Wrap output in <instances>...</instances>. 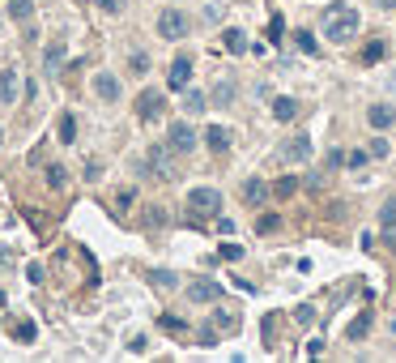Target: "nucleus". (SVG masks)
Listing matches in <instances>:
<instances>
[{"label": "nucleus", "instance_id": "obj_19", "mask_svg": "<svg viewBox=\"0 0 396 363\" xmlns=\"http://www.w3.org/2000/svg\"><path fill=\"white\" fill-rule=\"evenodd\" d=\"M60 65H64V43H51L47 56H43V69L47 73H60Z\"/></svg>", "mask_w": 396, "mask_h": 363}, {"label": "nucleus", "instance_id": "obj_32", "mask_svg": "<svg viewBox=\"0 0 396 363\" xmlns=\"http://www.w3.org/2000/svg\"><path fill=\"white\" fill-rule=\"evenodd\" d=\"M379 223H383V231H388V227H396V201H388L383 210H379Z\"/></svg>", "mask_w": 396, "mask_h": 363}, {"label": "nucleus", "instance_id": "obj_29", "mask_svg": "<svg viewBox=\"0 0 396 363\" xmlns=\"http://www.w3.org/2000/svg\"><path fill=\"white\" fill-rule=\"evenodd\" d=\"M128 69L141 77V73H149V56H145V51H132V56H128Z\"/></svg>", "mask_w": 396, "mask_h": 363}, {"label": "nucleus", "instance_id": "obj_17", "mask_svg": "<svg viewBox=\"0 0 396 363\" xmlns=\"http://www.w3.org/2000/svg\"><path fill=\"white\" fill-rule=\"evenodd\" d=\"M9 18H13L18 26H30V18H34V0H9Z\"/></svg>", "mask_w": 396, "mask_h": 363}, {"label": "nucleus", "instance_id": "obj_13", "mask_svg": "<svg viewBox=\"0 0 396 363\" xmlns=\"http://www.w3.org/2000/svg\"><path fill=\"white\" fill-rule=\"evenodd\" d=\"M367 120H371V128H392V120H396V112L388 107V103H371V107H367Z\"/></svg>", "mask_w": 396, "mask_h": 363}, {"label": "nucleus", "instance_id": "obj_26", "mask_svg": "<svg viewBox=\"0 0 396 363\" xmlns=\"http://www.w3.org/2000/svg\"><path fill=\"white\" fill-rule=\"evenodd\" d=\"M213 325L231 334V329H239V317H235V312H221V308H217V312H213Z\"/></svg>", "mask_w": 396, "mask_h": 363}, {"label": "nucleus", "instance_id": "obj_1", "mask_svg": "<svg viewBox=\"0 0 396 363\" xmlns=\"http://www.w3.org/2000/svg\"><path fill=\"white\" fill-rule=\"evenodd\" d=\"M362 30V18L354 5H346V0H336V5L324 9V39L328 43H350L354 34Z\"/></svg>", "mask_w": 396, "mask_h": 363}, {"label": "nucleus", "instance_id": "obj_36", "mask_svg": "<svg viewBox=\"0 0 396 363\" xmlns=\"http://www.w3.org/2000/svg\"><path fill=\"white\" fill-rule=\"evenodd\" d=\"M277 227H281V218H277V214H264V218L256 223V231H264V235H268V231H277Z\"/></svg>", "mask_w": 396, "mask_h": 363}, {"label": "nucleus", "instance_id": "obj_37", "mask_svg": "<svg viewBox=\"0 0 396 363\" xmlns=\"http://www.w3.org/2000/svg\"><path fill=\"white\" fill-rule=\"evenodd\" d=\"M371 159H388V141H383V137L371 141Z\"/></svg>", "mask_w": 396, "mask_h": 363}, {"label": "nucleus", "instance_id": "obj_15", "mask_svg": "<svg viewBox=\"0 0 396 363\" xmlns=\"http://www.w3.org/2000/svg\"><path fill=\"white\" fill-rule=\"evenodd\" d=\"M221 47L231 51V56H243V51H247V34L243 30H221Z\"/></svg>", "mask_w": 396, "mask_h": 363}, {"label": "nucleus", "instance_id": "obj_23", "mask_svg": "<svg viewBox=\"0 0 396 363\" xmlns=\"http://www.w3.org/2000/svg\"><path fill=\"white\" fill-rule=\"evenodd\" d=\"M34 338H39L34 321H18V325H13V342H34Z\"/></svg>", "mask_w": 396, "mask_h": 363}, {"label": "nucleus", "instance_id": "obj_5", "mask_svg": "<svg viewBox=\"0 0 396 363\" xmlns=\"http://www.w3.org/2000/svg\"><path fill=\"white\" fill-rule=\"evenodd\" d=\"M171 145H149V154H145V163H149V171L158 176V180H175L179 171H175V159H171Z\"/></svg>", "mask_w": 396, "mask_h": 363}, {"label": "nucleus", "instance_id": "obj_22", "mask_svg": "<svg viewBox=\"0 0 396 363\" xmlns=\"http://www.w3.org/2000/svg\"><path fill=\"white\" fill-rule=\"evenodd\" d=\"M60 141H64V145L77 141V116H60Z\"/></svg>", "mask_w": 396, "mask_h": 363}, {"label": "nucleus", "instance_id": "obj_33", "mask_svg": "<svg viewBox=\"0 0 396 363\" xmlns=\"http://www.w3.org/2000/svg\"><path fill=\"white\" fill-rule=\"evenodd\" d=\"M217 256H221V261H239L243 248H239V244H221V248H217Z\"/></svg>", "mask_w": 396, "mask_h": 363}, {"label": "nucleus", "instance_id": "obj_30", "mask_svg": "<svg viewBox=\"0 0 396 363\" xmlns=\"http://www.w3.org/2000/svg\"><path fill=\"white\" fill-rule=\"evenodd\" d=\"M299 47L307 51V56H315V51H320V43H315V34H311V30H299Z\"/></svg>", "mask_w": 396, "mask_h": 363}, {"label": "nucleus", "instance_id": "obj_34", "mask_svg": "<svg viewBox=\"0 0 396 363\" xmlns=\"http://www.w3.org/2000/svg\"><path fill=\"white\" fill-rule=\"evenodd\" d=\"M94 5H98L102 13H124V5H128V0H94Z\"/></svg>", "mask_w": 396, "mask_h": 363}, {"label": "nucleus", "instance_id": "obj_39", "mask_svg": "<svg viewBox=\"0 0 396 363\" xmlns=\"http://www.w3.org/2000/svg\"><path fill=\"white\" fill-rule=\"evenodd\" d=\"M294 317H299V325H311V321H315V312H311V308H307V303L299 308V312H294Z\"/></svg>", "mask_w": 396, "mask_h": 363}, {"label": "nucleus", "instance_id": "obj_20", "mask_svg": "<svg viewBox=\"0 0 396 363\" xmlns=\"http://www.w3.org/2000/svg\"><path fill=\"white\" fill-rule=\"evenodd\" d=\"M294 192H299V180H294V176H281V180L273 184V197H281V201H290Z\"/></svg>", "mask_w": 396, "mask_h": 363}, {"label": "nucleus", "instance_id": "obj_21", "mask_svg": "<svg viewBox=\"0 0 396 363\" xmlns=\"http://www.w3.org/2000/svg\"><path fill=\"white\" fill-rule=\"evenodd\" d=\"M149 282H153L158 291H175V286H179V278H175L171 270H153V274H149Z\"/></svg>", "mask_w": 396, "mask_h": 363}, {"label": "nucleus", "instance_id": "obj_4", "mask_svg": "<svg viewBox=\"0 0 396 363\" xmlns=\"http://www.w3.org/2000/svg\"><path fill=\"white\" fill-rule=\"evenodd\" d=\"M166 145H171L175 154H192V150L200 145V133H196L188 120H175V124H171V133H166Z\"/></svg>", "mask_w": 396, "mask_h": 363}, {"label": "nucleus", "instance_id": "obj_25", "mask_svg": "<svg viewBox=\"0 0 396 363\" xmlns=\"http://www.w3.org/2000/svg\"><path fill=\"white\" fill-rule=\"evenodd\" d=\"M367 163H371V150H354V154H346V167H350V171H362Z\"/></svg>", "mask_w": 396, "mask_h": 363}, {"label": "nucleus", "instance_id": "obj_38", "mask_svg": "<svg viewBox=\"0 0 396 363\" xmlns=\"http://www.w3.org/2000/svg\"><path fill=\"white\" fill-rule=\"evenodd\" d=\"M128 205H132V188H124V192L116 197V210H128Z\"/></svg>", "mask_w": 396, "mask_h": 363}, {"label": "nucleus", "instance_id": "obj_24", "mask_svg": "<svg viewBox=\"0 0 396 363\" xmlns=\"http://www.w3.org/2000/svg\"><path fill=\"white\" fill-rule=\"evenodd\" d=\"M231 98H235V81H217L213 86V103H221V107H226Z\"/></svg>", "mask_w": 396, "mask_h": 363}, {"label": "nucleus", "instance_id": "obj_42", "mask_svg": "<svg viewBox=\"0 0 396 363\" xmlns=\"http://www.w3.org/2000/svg\"><path fill=\"white\" fill-rule=\"evenodd\" d=\"M0 308H5V295H0Z\"/></svg>", "mask_w": 396, "mask_h": 363}, {"label": "nucleus", "instance_id": "obj_12", "mask_svg": "<svg viewBox=\"0 0 396 363\" xmlns=\"http://www.w3.org/2000/svg\"><path fill=\"white\" fill-rule=\"evenodd\" d=\"M94 94H98L102 103H120V77H116V73H98V77H94Z\"/></svg>", "mask_w": 396, "mask_h": 363}, {"label": "nucleus", "instance_id": "obj_8", "mask_svg": "<svg viewBox=\"0 0 396 363\" xmlns=\"http://www.w3.org/2000/svg\"><path fill=\"white\" fill-rule=\"evenodd\" d=\"M188 299H192V303H217V299H221V282L196 278V282H188Z\"/></svg>", "mask_w": 396, "mask_h": 363}, {"label": "nucleus", "instance_id": "obj_28", "mask_svg": "<svg viewBox=\"0 0 396 363\" xmlns=\"http://www.w3.org/2000/svg\"><path fill=\"white\" fill-rule=\"evenodd\" d=\"M367 329H371V312H358V321L350 325V338L358 342V338H367Z\"/></svg>", "mask_w": 396, "mask_h": 363}, {"label": "nucleus", "instance_id": "obj_7", "mask_svg": "<svg viewBox=\"0 0 396 363\" xmlns=\"http://www.w3.org/2000/svg\"><path fill=\"white\" fill-rule=\"evenodd\" d=\"M166 112V98H162V90H145L141 98H137V116L149 124V120H158Z\"/></svg>", "mask_w": 396, "mask_h": 363}, {"label": "nucleus", "instance_id": "obj_14", "mask_svg": "<svg viewBox=\"0 0 396 363\" xmlns=\"http://www.w3.org/2000/svg\"><path fill=\"white\" fill-rule=\"evenodd\" d=\"M299 116V98H290V94H281V98H273V120H281V124H290Z\"/></svg>", "mask_w": 396, "mask_h": 363}, {"label": "nucleus", "instance_id": "obj_9", "mask_svg": "<svg viewBox=\"0 0 396 363\" xmlns=\"http://www.w3.org/2000/svg\"><path fill=\"white\" fill-rule=\"evenodd\" d=\"M281 159H290V163H307V159H311V137H307V133H294L286 145H281Z\"/></svg>", "mask_w": 396, "mask_h": 363}, {"label": "nucleus", "instance_id": "obj_27", "mask_svg": "<svg viewBox=\"0 0 396 363\" xmlns=\"http://www.w3.org/2000/svg\"><path fill=\"white\" fill-rule=\"evenodd\" d=\"M47 184H51V188H64V184H69V176H64L60 163H51V167H47Z\"/></svg>", "mask_w": 396, "mask_h": 363}, {"label": "nucleus", "instance_id": "obj_10", "mask_svg": "<svg viewBox=\"0 0 396 363\" xmlns=\"http://www.w3.org/2000/svg\"><path fill=\"white\" fill-rule=\"evenodd\" d=\"M166 86H171V90H188L192 86V60L188 56H179L171 69H166Z\"/></svg>", "mask_w": 396, "mask_h": 363}, {"label": "nucleus", "instance_id": "obj_6", "mask_svg": "<svg viewBox=\"0 0 396 363\" xmlns=\"http://www.w3.org/2000/svg\"><path fill=\"white\" fill-rule=\"evenodd\" d=\"M22 98V69L18 65H9V69H0V103H13Z\"/></svg>", "mask_w": 396, "mask_h": 363}, {"label": "nucleus", "instance_id": "obj_31", "mask_svg": "<svg viewBox=\"0 0 396 363\" xmlns=\"http://www.w3.org/2000/svg\"><path fill=\"white\" fill-rule=\"evenodd\" d=\"M281 34H286V22H281V13H273V22H268V39L281 43Z\"/></svg>", "mask_w": 396, "mask_h": 363}, {"label": "nucleus", "instance_id": "obj_18", "mask_svg": "<svg viewBox=\"0 0 396 363\" xmlns=\"http://www.w3.org/2000/svg\"><path fill=\"white\" fill-rule=\"evenodd\" d=\"M205 107H209V98H205L200 90H192V86H188V90H184V112H188V116H200Z\"/></svg>", "mask_w": 396, "mask_h": 363}, {"label": "nucleus", "instance_id": "obj_2", "mask_svg": "<svg viewBox=\"0 0 396 363\" xmlns=\"http://www.w3.org/2000/svg\"><path fill=\"white\" fill-rule=\"evenodd\" d=\"M188 210L196 218H217L221 214V192L217 188H192L188 192Z\"/></svg>", "mask_w": 396, "mask_h": 363}, {"label": "nucleus", "instance_id": "obj_43", "mask_svg": "<svg viewBox=\"0 0 396 363\" xmlns=\"http://www.w3.org/2000/svg\"><path fill=\"white\" fill-rule=\"evenodd\" d=\"M0 145H5V133H0Z\"/></svg>", "mask_w": 396, "mask_h": 363}, {"label": "nucleus", "instance_id": "obj_41", "mask_svg": "<svg viewBox=\"0 0 396 363\" xmlns=\"http://www.w3.org/2000/svg\"><path fill=\"white\" fill-rule=\"evenodd\" d=\"M375 5H379V9H396V0H375Z\"/></svg>", "mask_w": 396, "mask_h": 363}, {"label": "nucleus", "instance_id": "obj_3", "mask_svg": "<svg viewBox=\"0 0 396 363\" xmlns=\"http://www.w3.org/2000/svg\"><path fill=\"white\" fill-rule=\"evenodd\" d=\"M158 34H162L166 43L188 39V13H184V9H162V13H158Z\"/></svg>", "mask_w": 396, "mask_h": 363}, {"label": "nucleus", "instance_id": "obj_16", "mask_svg": "<svg viewBox=\"0 0 396 363\" xmlns=\"http://www.w3.org/2000/svg\"><path fill=\"white\" fill-rule=\"evenodd\" d=\"M243 201H247V205H264V201H268V184H264V180H247V184H243Z\"/></svg>", "mask_w": 396, "mask_h": 363}, {"label": "nucleus", "instance_id": "obj_40", "mask_svg": "<svg viewBox=\"0 0 396 363\" xmlns=\"http://www.w3.org/2000/svg\"><path fill=\"white\" fill-rule=\"evenodd\" d=\"M388 248L396 252V227H388Z\"/></svg>", "mask_w": 396, "mask_h": 363}, {"label": "nucleus", "instance_id": "obj_35", "mask_svg": "<svg viewBox=\"0 0 396 363\" xmlns=\"http://www.w3.org/2000/svg\"><path fill=\"white\" fill-rule=\"evenodd\" d=\"M379 56H383V43H379V39H375V43H367V51H362V60H367V65H375Z\"/></svg>", "mask_w": 396, "mask_h": 363}, {"label": "nucleus", "instance_id": "obj_11", "mask_svg": "<svg viewBox=\"0 0 396 363\" xmlns=\"http://www.w3.org/2000/svg\"><path fill=\"white\" fill-rule=\"evenodd\" d=\"M231 141H235V133L226 128V124H209V128H205V145H209L213 154H226V150H231Z\"/></svg>", "mask_w": 396, "mask_h": 363}]
</instances>
